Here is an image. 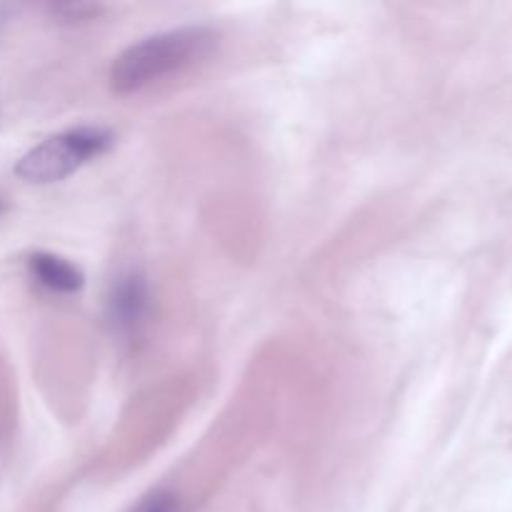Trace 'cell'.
<instances>
[{
  "label": "cell",
  "mask_w": 512,
  "mask_h": 512,
  "mask_svg": "<svg viewBox=\"0 0 512 512\" xmlns=\"http://www.w3.org/2000/svg\"><path fill=\"white\" fill-rule=\"evenodd\" d=\"M218 45V33L205 25L165 30L133 43L115 58L110 68V88L115 93H135L168 75L198 65Z\"/></svg>",
  "instance_id": "obj_1"
},
{
  "label": "cell",
  "mask_w": 512,
  "mask_h": 512,
  "mask_svg": "<svg viewBox=\"0 0 512 512\" xmlns=\"http://www.w3.org/2000/svg\"><path fill=\"white\" fill-rule=\"evenodd\" d=\"M113 133L95 125H80L35 145L15 165V175L25 183L45 185L73 175L80 165L98 158L113 145Z\"/></svg>",
  "instance_id": "obj_2"
},
{
  "label": "cell",
  "mask_w": 512,
  "mask_h": 512,
  "mask_svg": "<svg viewBox=\"0 0 512 512\" xmlns=\"http://www.w3.org/2000/svg\"><path fill=\"white\" fill-rule=\"evenodd\" d=\"M150 315V285L143 273L130 270L113 280L105 298V318L118 335H133Z\"/></svg>",
  "instance_id": "obj_3"
},
{
  "label": "cell",
  "mask_w": 512,
  "mask_h": 512,
  "mask_svg": "<svg viewBox=\"0 0 512 512\" xmlns=\"http://www.w3.org/2000/svg\"><path fill=\"white\" fill-rule=\"evenodd\" d=\"M28 268L30 275H33L40 285H45L48 290H55V293H75V290L83 288V273L65 258H58V255H30Z\"/></svg>",
  "instance_id": "obj_4"
},
{
  "label": "cell",
  "mask_w": 512,
  "mask_h": 512,
  "mask_svg": "<svg viewBox=\"0 0 512 512\" xmlns=\"http://www.w3.org/2000/svg\"><path fill=\"white\" fill-rule=\"evenodd\" d=\"M135 512H180V505L173 493L160 490V493H153L150 498H145L143 503L135 508Z\"/></svg>",
  "instance_id": "obj_5"
},
{
  "label": "cell",
  "mask_w": 512,
  "mask_h": 512,
  "mask_svg": "<svg viewBox=\"0 0 512 512\" xmlns=\"http://www.w3.org/2000/svg\"><path fill=\"white\" fill-rule=\"evenodd\" d=\"M5 213H8V198H5V195L0 193V218H3Z\"/></svg>",
  "instance_id": "obj_6"
}]
</instances>
